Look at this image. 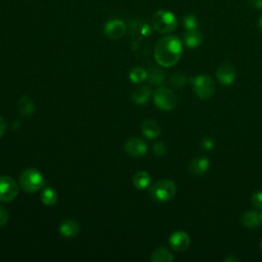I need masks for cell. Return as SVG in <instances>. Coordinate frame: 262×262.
I'll return each instance as SVG.
<instances>
[{
	"label": "cell",
	"mask_w": 262,
	"mask_h": 262,
	"mask_svg": "<svg viewBox=\"0 0 262 262\" xmlns=\"http://www.w3.org/2000/svg\"><path fill=\"white\" fill-rule=\"evenodd\" d=\"M183 54V44L176 36L161 38L155 47L156 62L162 67L170 68L176 65Z\"/></svg>",
	"instance_id": "1"
},
{
	"label": "cell",
	"mask_w": 262,
	"mask_h": 262,
	"mask_svg": "<svg viewBox=\"0 0 262 262\" xmlns=\"http://www.w3.org/2000/svg\"><path fill=\"white\" fill-rule=\"evenodd\" d=\"M20 186L27 193H36L45 186V178L39 170L29 168L21 173Z\"/></svg>",
	"instance_id": "2"
},
{
	"label": "cell",
	"mask_w": 262,
	"mask_h": 262,
	"mask_svg": "<svg viewBox=\"0 0 262 262\" xmlns=\"http://www.w3.org/2000/svg\"><path fill=\"white\" fill-rule=\"evenodd\" d=\"M176 194V186L169 179H162L155 183L150 188L152 198L159 203H166L174 198Z\"/></svg>",
	"instance_id": "3"
},
{
	"label": "cell",
	"mask_w": 262,
	"mask_h": 262,
	"mask_svg": "<svg viewBox=\"0 0 262 262\" xmlns=\"http://www.w3.org/2000/svg\"><path fill=\"white\" fill-rule=\"evenodd\" d=\"M152 23L154 29L162 34H167L174 31L177 27L176 16L171 11L165 9L156 11L153 15Z\"/></svg>",
	"instance_id": "4"
},
{
	"label": "cell",
	"mask_w": 262,
	"mask_h": 262,
	"mask_svg": "<svg viewBox=\"0 0 262 262\" xmlns=\"http://www.w3.org/2000/svg\"><path fill=\"white\" fill-rule=\"evenodd\" d=\"M192 85L195 93L201 100H209L215 93V83L209 76L200 75L192 78Z\"/></svg>",
	"instance_id": "5"
},
{
	"label": "cell",
	"mask_w": 262,
	"mask_h": 262,
	"mask_svg": "<svg viewBox=\"0 0 262 262\" xmlns=\"http://www.w3.org/2000/svg\"><path fill=\"white\" fill-rule=\"evenodd\" d=\"M154 103L160 110L171 111L176 107L177 97L172 90L160 87L154 92Z\"/></svg>",
	"instance_id": "6"
},
{
	"label": "cell",
	"mask_w": 262,
	"mask_h": 262,
	"mask_svg": "<svg viewBox=\"0 0 262 262\" xmlns=\"http://www.w3.org/2000/svg\"><path fill=\"white\" fill-rule=\"evenodd\" d=\"M20 193V187L13 178L7 175L0 176V202L13 201Z\"/></svg>",
	"instance_id": "7"
},
{
	"label": "cell",
	"mask_w": 262,
	"mask_h": 262,
	"mask_svg": "<svg viewBox=\"0 0 262 262\" xmlns=\"http://www.w3.org/2000/svg\"><path fill=\"white\" fill-rule=\"evenodd\" d=\"M124 150L130 157L140 158L146 154L147 145L138 137H131L125 141Z\"/></svg>",
	"instance_id": "8"
},
{
	"label": "cell",
	"mask_w": 262,
	"mask_h": 262,
	"mask_svg": "<svg viewBox=\"0 0 262 262\" xmlns=\"http://www.w3.org/2000/svg\"><path fill=\"white\" fill-rule=\"evenodd\" d=\"M216 77L222 85H232L237 78V69L234 65L224 63L218 67L216 71Z\"/></svg>",
	"instance_id": "9"
},
{
	"label": "cell",
	"mask_w": 262,
	"mask_h": 262,
	"mask_svg": "<svg viewBox=\"0 0 262 262\" xmlns=\"http://www.w3.org/2000/svg\"><path fill=\"white\" fill-rule=\"evenodd\" d=\"M127 31L126 25L123 21L121 20H111L109 21L104 28V33L105 35L113 40H118L120 38H122L125 33Z\"/></svg>",
	"instance_id": "10"
},
{
	"label": "cell",
	"mask_w": 262,
	"mask_h": 262,
	"mask_svg": "<svg viewBox=\"0 0 262 262\" xmlns=\"http://www.w3.org/2000/svg\"><path fill=\"white\" fill-rule=\"evenodd\" d=\"M169 244L171 246V248L174 249L175 251L183 252L190 247L191 239L187 233L183 231H177L170 236Z\"/></svg>",
	"instance_id": "11"
},
{
	"label": "cell",
	"mask_w": 262,
	"mask_h": 262,
	"mask_svg": "<svg viewBox=\"0 0 262 262\" xmlns=\"http://www.w3.org/2000/svg\"><path fill=\"white\" fill-rule=\"evenodd\" d=\"M210 168V161L206 157H196L190 164V171L194 175H204Z\"/></svg>",
	"instance_id": "12"
},
{
	"label": "cell",
	"mask_w": 262,
	"mask_h": 262,
	"mask_svg": "<svg viewBox=\"0 0 262 262\" xmlns=\"http://www.w3.org/2000/svg\"><path fill=\"white\" fill-rule=\"evenodd\" d=\"M60 234L65 238H74L80 232V225L74 219H66L60 224Z\"/></svg>",
	"instance_id": "13"
},
{
	"label": "cell",
	"mask_w": 262,
	"mask_h": 262,
	"mask_svg": "<svg viewBox=\"0 0 262 262\" xmlns=\"http://www.w3.org/2000/svg\"><path fill=\"white\" fill-rule=\"evenodd\" d=\"M141 131L142 134L149 139L157 138L161 133V128L159 124L152 119L144 120L141 124Z\"/></svg>",
	"instance_id": "14"
},
{
	"label": "cell",
	"mask_w": 262,
	"mask_h": 262,
	"mask_svg": "<svg viewBox=\"0 0 262 262\" xmlns=\"http://www.w3.org/2000/svg\"><path fill=\"white\" fill-rule=\"evenodd\" d=\"M203 42V36L198 30H188L184 34V43L189 48L199 47Z\"/></svg>",
	"instance_id": "15"
},
{
	"label": "cell",
	"mask_w": 262,
	"mask_h": 262,
	"mask_svg": "<svg viewBox=\"0 0 262 262\" xmlns=\"http://www.w3.org/2000/svg\"><path fill=\"white\" fill-rule=\"evenodd\" d=\"M261 216L257 211L250 210L248 212H246L243 215L242 218V223L244 226L248 228H256L261 224Z\"/></svg>",
	"instance_id": "16"
},
{
	"label": "cell",
	"mask_w": 262,
	"mask_h": 262,
	"mask_svg": "<svg viewBox=\"0 0 262 262\" xmlns=\"http://www.w3.org/2000/svg\"><path fill=\"white\" fill-rule=\"evenodd\" d=\"M152 89L149 86H141L132 93V101L137 105H144L150 101Z\"/></svg>",
	"instance_id": "17"
},
{
	"label": "cell",
	"mask_w": 262,
	"mask_h": 262,
	"mask_svg": "<svg viewBox=\"0 0 262 262\" xmlns=\"http://www.w3.org/2000/svg\"><path fill=\"white\" fill-rule=\"evenodd\" d=\"M151 185V176L146 171H139L133 176V186L137 190H145Z\"/></svg>",
	"instance_id": "18"
},
{
	"label": "cell",
	"mask_w": 262,
	"mask_h": 262,
	"mask_svg": "<svg viewBox=\"0 0 262 262\" xmlns=\"http://www.w3.org/2000/svg\"><path fill=\"white\" fill-rule=\"evenodd\" d=\"M16 107H18L19 112L24 115V116H31L35 110L34 103H33L29 96H22L18 101Z\"/></svg>",
	"instance_id": "19"
},
{
	"label": "cell",
	"mask_w": 262,
	"mask_h": 262,
	"mask_svg": "<svg viewBox=\"0 0 262 262\" xmlns=\"http://www.w3.org/2000/svg\"><path fill=\"white\" fill-rule=\"evenodd\" d=\"M173 259L174 257L172 253L168 249L163 247L156 249L151 255V260L153 262H170L173 261Z\"/></svg>",
	"instance_id": "20"
},
{
	"label": "cell",
	"mask_w": 262,
	"mask_h": 262,
	"mask_svg": "<svg viewBox=\"0 0 262 262\" xmlns=\"http://www.w3.org/2000/svg\"><path fill=\"white\" fill-rule=\"evenodd\" d=\"M41 201L46 206H55L58 202V193L55 189L47 187L41 193Z\"/></svg>",
	"instance_id": "21"
},
{
	"label": "cell",
	"mask_w": 262,
	"mask_h": 262,
	"mask_svg": "<svg viewBox=\"0 0 262 262\" xmlns=\"http://www.w3.org/2000/svg\"><path fill=\"white\" fill-rule=\"evenodd\" d=\"M147 80L151 84L161 85L165 81V73L159 68H152L147 71Z\"/></svg>",
	"instance_id": "22"
},
{
	"label": "cell",
	"mask_w": 262,
	"mask_h": 262,
	"mask_svg": "<svg viewBox=\"0 0 262 262\" xmlns=\"http://www.w3.org/2000/svg\"><path fill=\"white\" fill-rule=\"evenodd\" d=\"M187 82H188V78L187 76L182 73V72H175L169 80V83L172 87L179 89V88H183L187 85Z\"/></svg>",
	"instance_id": "23"
},
{
	"label": "cell",
	"mask_w": 262,
	"mask_h": 262,
	"mask_svg": "<svg viewBox=\"0 0 262 262\" xmlns=\"http://www.w3.org/2000/svg\"><path fill=\"white\" fill-rule=\"evenodd\" d=\"M129 79L133 83H140L147 79V72L140 67L133 68L129 73Z\"/></svg>",
	"instance_id": "24"
},
{
	"label": "cell",
	"mask_w": 262,
	"mask_h": 262,
	"mask_svg": "<svg viewBox=\"0 0 262 262\" xmlns=\"http://www.w3.org/2000/svg\"><path fill=\"white\" fill-rule=\"evenodd\" d=\"M184 27L186 28V30H196L199 26V21L196 19V16L194 14H188L186 15L184 20Z\"/></svg>",
	"instance_id": "25"
},
{
	"label": "cell",
	"mask_w": 262,
	"mask_h": 262,
	"mask_svg": "<svg viewBox=\"0 0 262 262\" xmlns=\"http://www.w3.org/2000/svg\"><path fill=\"white\" fill-rule=\"evenodd\" d=\"M153 151H154L155 155H157L158 157H163L167 154V146L165 143L162 142V141H157L153 145Z\"/></svg>",
	"instance_id": "26"
},
{
	"label": "cell",
	"mask_w": 262,
	"mask_h": 262,
	"mask_svg": "<svg viewBox=\"0 0 262 262\" xmlns=\"http://www.w3.org/2000/svg\"><path fill=\"white\" fill-rule=\"evenodd\" d=\"M201 149L205 152H209L211 150L214 149V146H215V141L214 139H213L212 137H205L202 139L201 143Z\"/></svg>",
	"instance_id": "27"
},
{
	"label": "cell",
	"mask_w": 262,
	"mask_h": 262,
	"mask_svg": "<svg viewBox=\"0 0 262 262\" xmlns=\"http://www.w3.org/2000/svg\"><path fill=\"white\" fill-rule=\"evenodd\" d=\"M251 202L257 209H262V192H257L252 196Z\"/></svg>",
	"instance_id": "28"
},
{
	"label": "cell",
	"mask_w": 262,
	"mask_h": 262,
	"mask_svg": "<svg viewBox=\"0 0 262 262\" xmlns=\"http://www.w3.org/2000/svg\"><path fill=\"white\" fill-rule=\"evenodd\" d=\"M8 217H9L8 211L3 207H0V228L3 227L7 223Z\"/></svg>",
	"instance_id": "29"
},
{
	"label": "cell",
	"mask_w": 262,
	"mask_h": 262,
	"mask_svg": "<svg viewBox=\"0 0 262 262\" xmlns=\"http://www.w3.org/2000/svg\"><path fill=\"white\" fill-rule=\"evenodd\" d=\"M249 4L256 8V9H262V0H248Z\"/></svg>",
	"instance_id": "30"
},
{
	"label": "cell",
	"mask_w": 262,
	"mask_h": 262,
	"mask_svg": "<svg viewBox=\"0 0 262 262\" xmlns=\"http://www.w3.org/2000/svg\"><path fill=\"white\" fill-rule=\"evenodd\" d=\"M5 129H6V124L3 118L0 117V137H1L4 132H5Z\"/></svg>",
	"instance_id": "31"
},
{
	"label": "cell",
	"mask_w": 262,
	"mask_h": 262,
	"mask_svg": "<svg viewBox=\"0 0 262 262\" xmlns=\"http://www.w3.org/2000/svg\"><path fill=\"white\" fill-rule=\"evenodd\" d=\"M258 27H259V29L262 31V14L260 15V18H259V20H258Z\"/></svg>",
	"instance_id": "32"
},
{
	"label": "cell",
	"mask_w": 262,
	"mask_h": 262,
	"mask_svg": "<svg viewBox=\"0 0 262 262\" xmlns=\"http://www.w3.org/2000/svg\"><path fill=\"white\" fill-rule=\"evenodd\" d=\"M260 249H261V251H262V241H261V243H260Z\"/></svg>",
	"instance_id": "33"
},
{
	"label": "cell",
	"mask_w": 262,
	"mask_h": 262,
	"mask_svg": "<svg viewBox=\"0 0 262 262\" xmlns=\"http://www.w3.org/2000/svg\"><path fill=\"white\" fill-rule=\"evenodd\" d=\"M260 216H261V220H262V212H261V214H260Z\"/></svg>",
	"instance_id": "34"
}]
</instances>
